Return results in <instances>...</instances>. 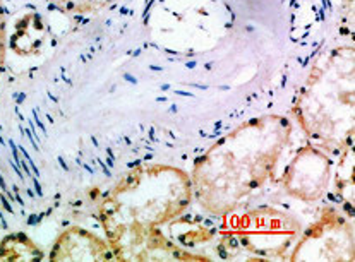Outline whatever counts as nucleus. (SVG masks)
Returning <instances> with one entry per match:
<instances>
[{"label": "nucleus", "mask_w": 355, "mask_h": 262, "mask_svg": "<svg viewBox=\"0 0 355 262\" xmlns=\"http://www.w3.org/2000/svg\"><path fill=\"white\" fill-rule=\"evenodd\" d=\"M354 45H340L316 57L292 105L304 136L331 158L354 148Z\"/></svg>", "instance_id": "nucleus-3"}, {"label": "nucleus", "mask_w": 355, "mask_h": 262, "mask_svg": "<svg viewBox=\"0 0 355 262\" xmlns=\"http://www.w3.org/2000/svg\"><path fill=\"white\" fill-rule=\"evenodd\" d=\"M43 257V250L26 233H9L0 240V261H42Z\"/></svg>", "instance_id": "nucleus-9"}, {"label": "nucleus", "mask_w": 355, "mask_h": 262, "mask_svg": "<svg viewBox=\"0 0 355 262\" xmlns=\"http://www.w3.org/2000/svg\"><path fill=\"white\" fill-rule=\"evenodd\" d=\"M352 216L340 213L336 207L324 206L320 218L307 230H302L288 261H355Z\"/></svg>", "instance_id": "nucleus-5"}, {"label": "nucleus", "mask_w": 355, "mask_h": 262, "mask_svg": "<svg viewBox=\"0 0 355 262\" xmlns=\"http://www.w3.org/2000/svg\"><path fill=\"white\" fill-rule=\"evenodd\" d=\"M333 158L313 144L302 146L285 166L280 184L285 194L307 204L324 198L333 178Z\"/></svg>", "instance_id": "nucleus-6"}, {"label": "nucleus", "mask_w": 355, "mask_h": 262, "mask_svg": "<svg viewBox=\"0 0 355 262\" xmlns=\"http://www.w3.org/2000/svg\"><path fill=\"white\" fill-rule=\"evenodd\" d=\"M46 26L38 12H28L14 23V31L7 38L10 50L21 57H30L40 52L45 43Z\"/></svg>", "instance_id": "nucleus-8"}, {"label": "nucleus", "mask_w": 355, "mask_h": 262, "mask_svg": "<svg viewBox=\"0 0 355 262\" xmlns=\"http://www.w3.org/2000/svg\"><path fill=\"white\" fill-rule=\"evenodd\" d=\"M49 259L62 261H115L105 235L74 225L60 233L50 249Z\"/></svg>", "instance_id": "nucleus-7"}, {"label": "nucleus", "mask_w": 355, "mask_h": 262, "mask_svg": "<svg viewBox=\"0 0 355 262\" xmlns=\"http://www.w3.org/2000/svg\"><path fill=\"white\" fill-rule=\"evenodd\" d=\"M292 134L288 116L266 114L239 123L215 141L189 173L198 206L216 218L249 206L275 177Z\"/></svg>", "instance_id": "nucleus-2"}, {"label": "nucleus", "mask_w": 355, "mask_h": 262, "mask_svg": "<svg viewBox=\"0 0 355 262\" xmlns=\"http://www.w3.org/2000/svg\"><path fill=\"white\" fill-rule=\"evenodd\" d=\"M6 52H7V19L6 9L0 0V76H2L3 67H6Z\"/></svg>", "instance_id": "nucleus-11"}, {"label": "nucleus", "mask_w": 355, "mask_h": 262, "mask_svg": "<svg viewBox=\"0 0 355 262\" xmlns=\"http://www.w3.org/2000/svg\"><path fill=\"white\" fill-rule=\"evenodd\" d=\"M218 252L223 259H287L302 225L273 206L241 207L220 218Z\"/></svg>", "instance_id": "nucleus-4"}, {"label": "nucleus", "mask_w": 355, "mask_h": 262, "mask_svg": "<svg viewBox=\"0 0 355 262\" xmlns=\"http://www.w3.org/2000/svg\"><path fill=\"white\" fill-rule=\"evenodd\" d=\"M53 9L69 16H93L119 0H46Z\"/></svg>", "instance_id": "nucleus-10"}, {"label": "nucleus", "mask_w": 355, "mask_h": 262, "mask_svg": "<svg viewBox=\"0 0 355 262\" xmlns=\"http://www.w3.org/2000/svg\"><path fill=\"white\" fill-rule=\"evenodd\" d=\"M189 173L146 163L122 175L98 204V223L115 261H209L162 230L193 204Z\"/></svg>", "instance_id": "nucleus-1"}]
</instances>
